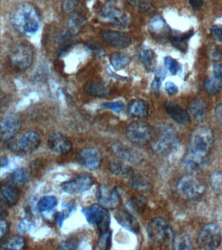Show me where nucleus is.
I'll return each mask as SVG.
<instances>
[{
    "mask_svg": "<svg viewBox=\"0 0 222 250\" xmlns=\"http://www.w3.org/2000/svg\"><path fill=\"white\" fill-rule=\"evenodd\" d=\"M11 22L13 27L20 34L34 35L40 29V15L32 4L21 3L17 5L11 13Z\"/></svg>",
    "mask_w": 222,
    "mask_h": 250,
    "instance_id": "obj_1",
    "label": "nucleus"
},
{
    "mask_svg": "<svg viewBox=\"0 0 222 250\" xmlns=\"http://www.w3.org/2000/svg\"><path fill=\"white\" fill-rule=\"evenodd\" d=\"M152 150L160 156H167L176 149L179 144L178 132L170 125L159 124L154 130Z\"/></svg>",
    "mask_w": 222,
    "mask_h": 250,
    "instance_id": "obj_2",
    "label": "nucleus"
},
{
    "mask_svg": "<svg viewBox=\"0 0 222 250\" xmlns=\"http://www.w3.org/2000/svg\"><path fill=\"white\" fill-rule=\"evenodd\" d=\"M147 233L150 239L161 246L172 244L175 235L170 224L165 219L158 217L153 219L147 226Z\"/></svg>",
    "mask_w": 222,
    "mask_h": 250,
    "instance_id": "obj_3",
    "label": "nucleus"
},
{
    "mask_svg": "<svg viewBox=\"0 0 222 250\" xmlns=\"http://www.w3.org/2000/svg\"><path fill=\"white\" fill-rule=\"evenodd\" d=\"M214 143V136L211 129L205 126L196 128L190 136L189 151L208 156Z\"/></svg>",
    "mask_w": 222,
    "mask_h": 250,
    "instance_id": "obj_4",
    "label": "nucleus"
},
{
    "mask_svg": "<svg viewBox=\"0 0 222 250\" xmlns=\"http://www.w3.org/2000/svg\"><path fill=\"white\" fill-rule=\"evenodd\" d=\"M9 58L15 67L20 70L28 69L34 62V48L28 42L17 43L11 48Z\"/></svg>",
    "mask_w": 222,
    "mask_h": 250,
    "instance_id": "obj_5",
    "label": "nucleus"
},
{
    "mask_svg": "<svg viewBox=\"0 0 222 250\" xmlns=\"http://www.w3.org/2000/svg\"><path fill=\"white\" fill-rule=\"evenodd\" d=\"M177 192L179 196L187 201L200 198L205 192L203 184L192 175H184L177 182Z\"/></svg>",
    "mask_w": 222,
    "mask_h": 250,
    "instance_id": "obj_6",
    "label": "nucleus"
},
{
    "mask_svg": "<svg viewBox=\"0 0 222 250\" xmlns=\"http://www.w3.org/2000/svg\"><path fill=\"white\" fill-rule=\"evenodd\" d=\"M87 222L96 226L100 233L110 230L111 219L108 209L100 204L85 207L81 210Z\"/></svg>",
    "mask_w": 222,
    "mask_h": 250,
    "instance_id": "obj_7",
    "label": "nucleus"
},
{
    "mask_svg": "<svg viewBox=\"0 0 222 250\" xmlns=\"http://www.w3.org/2000/svg\"><path fill=\"white\" fill-rule=\"evenodd\" d=\"M154 136V129L143 121H134L126 129V137L132 144L144 146L151 142Z\"/></svg>",
    "mask_w": 222,
    "mask_h": 250,
    "instance_id": "obj_8",
    "label": "nucleus"
},
{
    "mask_svg": "<svg viewBox=\"0 0 222 250\" xmlns=\"http://www.w3.org/2000/svg\"><path fill=\"white\" fill-rule=\"evenodd\" d=\"M221 242V230L214 224L205 225L198 234V245L202 250L217 249Z\"/></svg>",
    "mask_w": 222,
    "mask_h": 250,
    "instance_id": "obj_9",
    "label": "nucleus"
},
{
    "mask_svg": "<svg viewBox=\"0 0 222 250\" xmlns=\"http://www.w3.org/2000/svg\"><path fill=\"white\" fill-rule=\"evenodd\" d=\"M93 176L89 173H82L61 185L62 190L68 194H79L88 190L94 185Z\"/></svg>",
    "mask_w": 222,
    "mask_h": 250,
    "instance_id": "obj_10",
    "label": "nucleus"
},
{
    "mask_svg": "<svg viewBox=\"0 0 222 250\" xmlns=\"http://www.w3.org/2000/svg\"><path fill=\"white\" fill-rule=\"evenodd\" d=\"M79 163L89 171L100 169L103 162V156L96 148L86 147L81 149L77 155Z\"/></svg>",
    "mask_w": 222,
    "mask_h": 250,
    "instance_id": "obj_11",
    "label": "nucleus"
},
{
    "mask_svg": "<svg viewBox=\"0 0 222 250\" xmlns=\"http://www.w3.org/2000/svg\"><path fill=\"white\" fill-rule=\"evenodd\" d=\"M22 127L20 117L16 113L5 115L1 121V135L3 142L12 141Z\"/></svg>",
    "mask_w": 222,
    "mask_h": 250,
    "instance_id": "obj_12",
    "label": "nucleus"
},
{
    "mask_svg": "<svg viewBox=\"0 0 222 250\" xmlns=\"http://www.w3.org/2000/svg\"><path fill=\"white\" fill-rule=\"evenodd\" d=\"M41 139L40 135L35 131H28L19 139L12 148L24 154H30L36 151L40 147Z\"/></svg>",
    "mask_w": 222,
    "mask_h": 250,
    "instance_id": "obj_13",
    "label": "nucleus"
},
{
    "mask_svg": "<svg viewBox=\"0 0 222 250\" xmlns=\"http://www.w3.org/2000/svg\"><path fill=\"white\" fill-rule=\"evenodd\" d=\"M97 198L99 204L108 210L118 208L121 202L120 193L117 189L104 185L100 186L97 189Z\"/></svg>",
    "mask_w": 222,
    "mask_h": 250,
    "instance_id": "obj_14",
    "label": "nucleus"
},
{
    "mask_svg": "<svg viewBox=\"0 0 222 250\" xmlns=\"http://www.w3.org/2000/svg\"><path fill=\"white\" fill-rule=\"evenodd\" d=\"M101 39L113 48L124 49L131 44L132 39L127 33L121 31L107 30L101 33Z\"/></svg>",
    "mask_w": 222,
    "mask_h": 250,
    "instance_id": "obj_15",
    "label": "nucleus"
},
{
    "mask_svg": "<svg viewBox=\"0 0 222 250\" xmlns=\"http://www.w3.org/2000/svg\"><path fill=\"white\" fill-rule=\"evenodd\" d=\"M48 146L52 152L58 154L69 153L73 148L71 140L60 132L50 134L48 139Z\"/></svg>",
    "mask_w": 222,
    "mask_h": 250,
    "instance_id": "obj_16",
    "label": "nucleus"
},
{
    "mask_svg": "<svg viewBox=\"0 0 222 250\" xmlns=\"http://www.w3.org/2000/svg\"><path fill=\"white\" fill-rule=\"evenodd\" d=\"M207 157L195 152L188 151L182 160L183 167L190 173H198L205 167Z\"/></svg>",
    "mask_w": 222,
    "mask_h": 250,
    "instance_id": "obj_17",
    "label": "nucleus"
},
{
    "mask_svg": "<svg viewBox=\"0 0 222 250\" xmlns=\"http://www.w3.org/2000/svg\"><path fill=\"white\" fill-rule=\"evenodd\" d=\"M112 150L114 155L122 161L129 162L131 164H138L141 162V154L132 148H128L121 144L114 145Z\"/></svg>",
    "mask_w": 222,
    "mask_h": 250,
    "instance_id": "obj_18",
    "label": "nucleus"
},
{
    "mask_svg": "<svg viewBox=\"0 0 222 250\" xmlns=\"http://www.w3.org/2000/svg\"><path fill=\"white\" fill-rule=\"evenodd\" d=\"M113 87L109 83L102 81L88 82L83 87V91L89 96L93 97H105L111 95Z\"/></svg>",
    "mask_w": 222,
    "mask_h": 250,
    "instance_id": "obj_19",
    "label": "nucleus"
},
{
    "mask_svg": "<svg viewBox=\"0 0 222 250\" xmlns=\"http://www.w3.org/2000/svg\"><path fill=\"white\" fill-rule=\"evenodd\" d=\"M102 17L105 19L114 21L115 24L122 28L130 27V20L120 10L116 9L110 5L105 6L102 11Z\"/></svg>",
    "mask_w": 222,
    "mask_h": 250,
    "instance_id": "obj_20",
    "label": "nucleus"
},
{
    "mask_svg": "<svg viewBox=\"0 0 222 250\" xmlns=\"http://www.w3.org/2000/svg\"><path fill=\"white\" fill-rule=\"evenodd\" d=\"M165 109L169 116L178 124L186 125L190 120L188 111L184 110L177 104L167 102L165 104Z\"/></svg>",
    "mask_w": 222,
    "mask_h": 250,
    "instance_id": "obj_21",
    "label": "nucleus"
},
{
    "mask_svg": "<svg viewBox=\"0 0 222 250\" xmlns=\"http://www.w3.org/2000/svg\"><path fill=\"white\" fill-rule=\"evenodd\" d=\"M115 218L118 224L134 233H138L140 228L139 223L133 216L127 211H118L115 214Z\"/></svg>",
    "mask_w": 222,
    "mask_h": 250,
    "instance_id": "obj_22",
    "label": "nucleus"
},
{
    "mask_svg": "<svg viewBox=\"0 0 222 250\" xmlns=\"http://www.w3.org/2000/svg\"><path fill=\"white\" fill-rule=\"evenodd\" d=\"M190 118L195 123H201L205 118L206 107L205 103L202 99L193 100L188 106Z\"/></svg>",
    "mask_w": 222,
    "mask_h": 250,
    "instance_id": "obj_23",
    "label": "nucleus"
},
{
    "mask_svg": "<svg viewBox=\"0 0 222 250\" xmlns=\"http://www.w3.org/2000/svg\"><path fill=\"white\" fill-rule=\"evenodd\" d=\"M149 105L142 99H135L127 107L128 116L135 119H145L149 115Z\"/></svg>",
    "mask_w": 222,
    "mask_h": 250,
    "instance_id": "obj_24",
    "label": "nucleus"
},
{
    "mask_svg": "<svg viewBox=\"0 0 222 250\" xmlns=\"http://www.w3.org/2000/svg\"><path fill=\"white\" fill-rule=\"evenodd\" d=\"M1 194L3 202L8 207L15 206L20 199V190L16 186L10 183L3 184Z\"/></svg>",
    "mask_w": 222,
    "mask_h": 250,
    "instance_id": "obj_25",
    "label": "nucleus"
},
{
    "mask_svg": "<svg viewBox=\"0 0 222 250\" xmlns=\"http://www.w3.org/2000/svg\"><path fill=\"white\" fill-rule=\"evenodd\" d=\"M204 89L210 94L218 93L222 89V72L220 65H216L211 77L207 78L204 83Z\"/></svg>",
    "mask_w": 222,
    "mask_h": 250,
    "instance_id": "obj_26",
    "label": "nucleus"
},
{
    "mask_svg": "<svg viewBox=\"0 0 222 250\" xmlns=\"http://www.w3.org/2000/svg\"><path fill=\"white\" fill-rule=\"evenodd\" d=\"M149 30L153 36L159 39L170 37V31L165 21L161 17L154 18L149 24Z\"/></svg>",
    "mask_w": 222,
    "mask_h": 250,
    "instance_id": "obj_27",
    "label": "nucleus"
},
{
    "mask_svg": "<svg viewBox=\"0 0 222 250\" xmlns=\"http://www.w3.org/2000/svg\"><path fill=\"white\" fill-rule=\"evenodd\" d=\"M128 176L129 177L130 185L133 188L143 191H149L152 188L149 179L142 174L132 169Z\"/></svg>",
    "mask_w": 222,
    "mask_h": 250,
    "instance_id": "obj_28",
    "label": "nucleus"
},
{
    "mask_svg": "<svg viewBox=\"0 0 222 250\" xmlns=\"http://www.w3.org/2000/svg\"><path fill=\"white\" fill-rule=\"evenodd\" d=\"M26 248V241L22 236H13L1 242V250H22Z\"/></svg>",
    "mask_w": 222,
    "mask_h": 250,
    "instance_id": "obj_29",
    "label": "nucleus"
},
{
    "mask_svg": "<svg viewBox=\"0 0 222 250\" xmlns=\"http://www.w3.org/2000/svg\"><path fill=\"white\" fill-rule=\"evenodd\" d=\"M173 249L177 250H189L193 249V244L190 236L186 232H181L175 236L173 241Z\"/></svg>",
    "mask_w": 222,
    "mask_h": 250,
    "instance_id": "obj_30",
    "label": "nucleus"
},
{
    "mask_svg": "<svg viewBox=\"0 0 222 250\" xmlns=\"http://www.w3.org/2000/svg\"><path fill=\"white\" fill-rule=\"evenodd\" d=\"M110 60L115 69L121 70L126 67L130 64L131 58L128 54L116 52L111 55Z\"/></svg>",
    "mask_w": 222,
    "mask_h": 250,
    "instance_id": "obj_31",
    "label": "nucleus"
},
{
    "mask_svg": "<svg viewBox=\"0 0 222 250\" xmlns=\"http://www.w3.org/2000/svg\"><path fill=\"white\" fill-rule=\"evenodd\" d=\"M147 201L145 197L135 196L131 197L126 203L128 208L134 212L141 213L147 207Z\"/></svg>",
    "mask_w": 222,
    "mask_h": 250,
    "instance_id": "obj_32",
    "label": "nucleus"
},
{
    "mask_svg": "<svg viewBox=\"0 0 222 250\" xmlns=\"http://www.w3.org/2000/svg\"><path fill=\"white\" fill-rule=\"evenodd\" d=\"M109 169L111 173L116 176H128L132 171L130 166L126 165L122 162L112 161L110 164Z\"/></svg>",
    "mask_w": 222,
    "mask_h": 250,
    "instance_id": "obj_33",
    "label": "nucleus"
},
{
    "mask_svg": "<svg viewBox=\"0 0 222 250\" xmlns=\"http://www.w3.org/2000/svg\"><path fill=\"white\" fill-rule=\"evenodd\" d=\"M140 58L146 69L148 70H153L155 67V53L148 48H144L140 52Z\"/></svg>",
    "mask_w": 222,
    "mask_h": 250,
    "instance_id": "obj_34",
    "label": "nucleus"
},
{
    "mask_svg": "<svg viewBox=\"0 0 222 250\" xmlns=\"http://www.w3.org/2000/svg\"><path fill=\"white\" fill-rule=\"evenodd\" d=\"M58 199L52 195L42 197L38 203V208L40 212L49 211L55 208L58 205Z\"/></svg>",
    "mask_w": 222,
    "mask_h": 250,
    "instance_id": "obj_35",
    "label": "nucleus"
},
{
    "mask_svg": "<svg viewBox=\"0 0 222 250\" xmlns=\"http://www.w3.org/2000/svg\"><path fill=\"white\" fill-rule=\"evenodd\" d=\"M210 185L216 194L222 196V172H216L210 177Z\"/></svg>",
    "mask_w": 222,
    "mask_h": 250,
    "instance_id": "obj_36",
    "label": "nucleus"
},
{
    "mask_svg": "<svg viewBox=\"0 0 222 250\" xmlns=\"http://www.w3.org/2000/svg\"><path fill=\"white\" fill-rule=\"evenodd\" d=\"M112 245V232L109 231L102 232L99 236L97 242V248L101 250H109Z\"/></svg>",
    "mask_w": 222,
    "mask_h": 250,
    "instance_id": "obj_37",
    "label": "nucleus"
},
{
    "mask_svg": "<svg viewBox=\"0 0 222 250\" xmlns=\"http://www.w3.org/2000/svg\"><path fill=\"white\" fill-rule=\"evenodd\" d=\"M81 7V3L78 0H64L62 3V9L68 15L77 13Z\"/></svg>",
    "mask_w": 222,
    "mask_h": 250,
    "instance_id": "obj_38",
    "label": "nucleus"
},
{
    "mask_svg": "<svg viewBox=\"0 0 222 250\" xmlns=\"http://www.w3.org/2000/svg\"><path fill=\"white\" fill-rule=\"evenodd\" d=\"M11 179L15 184H19V185L24 184L26 181V173L24 169L19 168V169H15L11 174Z\"/></svg>",
    "mask_w": 222,
    "mask_h": 250,
    "instance_id": "obj_39",
    "label": "nucleus"
},
{
    "mask_svg": "<svg viewBox=\"0 0 222 250\" xmlns=\"http://www.w3.org/2000/svg\"><path fill=\"white\" fill-rule=\"evenodd\" d=\"M101 106L104 109H110L114 112L121 113L124 108V103L121 101L112 102V103H103Z\"/></svg>",
    "mask_w": 222,
    "mask_h": 250,
    "instance_id": "obj_40",
    "label": "nucleus"
},
{
    "mask_svg": "<svg viewBox=\"0 0 222 250\" xmlns=\"http://www.w3.org/2000/svg\"><path fill=\"white\" fill-rule=\"evenodd\" d=\"M192 33V31H190V32L186 33V35H183L182 37L173 38L172 39L173 44H174V46L176 47V48H178L179 50L183 52L185 48H186L185 42L192 36V34H191Z\"/></svg>",
    "mask_w": 222,
    "mask_h": 250,
    "instance_id": "obj_41",
    "label": "nucleus"
},
{
    "mask_svg": "<svg viewBox=\"0 0 222 250\" xmlns=\"http://www.w3.org/2000/svg\"><path fill=\"white\" fill-rule=\"evenodd\" d=\"M164 63L165 66L168 68L169 71L173 75L179 72L180 66H179L178 62L174 59L171 58V57H166L164 59Z\"/></svg>",
    "mask_w": 222,
    "mask_h": 250,
    "instance_id": "obj_42",
    "label": "nucleus"
},
{
    "mask_svg": "<svg viewBox=\"0 0 222 250\" xmlns=\"http://www.w3.org/2000/svg\"><path fill=\"white\" fill-rule=\"evenodd\" d=\"M79 246V242L75 239H69L62 242L60 244L58 249L60 250H76Z\"/></svg>",
    "mask_w": 222,
    "mask_h": 250,
    "instance_id": "obj_43",
    "label": "nucleus"
},
{
    "mask_svg": "<svg viewBox=\"0 0 222 250\" xmlns=\"http://www.w3.org/2000/svg\"><path fill=\"white\" fill-rule=\"evenodd\" d=\"M211 34L215 40L222 41V25H214L211 29Z\"/></svg>",
    "mask_w": 222,
    "mask_h": 250,
    "instance_id": "obj_44",
    "label": "nucleus"
},
{
    "mask_svg": "<svg viewBox=\"0 0 222 250\" xmlns=\"http://www.w3.org/2000/svg\"><path fill=\"white\" fill-rule=\"evenodd\" d=\"M10 225L5 218H1V241H3V238L8 233Z\"/></svg>",
    "mask_w": 222,
    "mask_h": 250,
    "instance_id": "obj_45",
    "label": "nucleus"
},
{
    "mask_svg": "<svg viewBox=\"0 0 222 250\" xmlns=\"http://www.w3.org/2000/svg\"><path fill=\"white\" fill-rule=\"evenodd\" d=\"M165 90L169 95H175L178 93V87L172 82H167L165 85Z\"/></svg>",
    "mask_w": 222,
    "mask_h": 250,
    "instance_id": "obj_46",
    "label": "nucleus"
},
{
    "mask_svg": "<svg viewBox=\"0 0 222 250\" xmlns=\"http://www.w3.org/2000/svg\"><path fill=\"white\" fill-rule=\"evenodd\" d=\"M32 224L28 220H22L19 226V230L20 232H27L30 230Z\"/></svg>",
    "mask_w": 222,
    "mask_h": 250,
    "instance_id": "obj_47",
    "label": "nucleus"
},
{
    "mask_svg": "<svg viewBox=\"0 0 222 250\" xmlns=\"http://www.w3.org/2000/svg\"><path fill=\"white\" fill-rule=\"evenodd\" d=\"M88 48H90L93 52H94L95 54L102 55L104 54V50L102 48V46L100 44H99L97 42H90L87 45Z\"/></svg>",
    "mask_w": 222,
    "mask_h": 250,
    "instance_id": "obj_48",
    "label": "nucleus"
},
{
    "mask_svg": "<svg viewBox=\"0 0 222 250\" xmlns=\"http://www.w3.org/2000/svg\"><path fill=\"white\" fill-rule=\"evenodd\" d=\"M140 9L143 11L145 13H151L154 11V7L153 5L149 2L145 1L143 3L140 4Z\"/></svg>",
    "mask_w": 222,
    "mask_h": 250,
    "instance_id": "obj_49",
    "label": "nucleus"
},
{
    "mask_svg": "<svg viewBox=\"0 0 222 250\" xmlns=\"http://www.w3.org/2000/svg\"><path fill=\"white\" fill-rule=\"evenodd\" d=\"M216 120L222 126V104L218 105L215 109Z\"/></svg>",
    "mask_w": 222,
    "mask_h": 250,
    "instance_id": "obj_50",
    "label": "nucleus"
},
{
    "mask_svg": "<svg viewBox=\"0 0 222 250\" xmlns=\"http://www.w3.org/2000/svg\"><path fill=\"white\" fill-rule=\"evenodd\" d=\"M204 0H190L189 3L194 11H198L203 5Z\"/></svg>",
    "mask_w": 222,
    "mask_h": 250,
    "instance_id": "obj_51",
    "label": "nucleus"
},
{
    "mask_svg": "<svg viewBox=\"0 0 222 250\" xmlns=\"http://www.w3.org/2000/svg\"><path fill=\"white\" fill-rule=\"evenodd\" d=\"M161 81V79L155 77V80H154L153 83H152L151 89L155 95H159Z\"/></svg>",
    "mask_w": 222,
    "mask_h": 250,
    "instance_id": "obj_52",
    "label": "nucleus"
},
{
    "mask_svg": "<svg viewBox=\"0 0 222 250\" xmlns=\"http://www.w3.org/2000/svg\"><path fill=\"white\" fill-rule=\"evenodd\" d=\"M54 219L57 224L60 227H61L63 225L64 220V214L62 212H57L54 215Z\"/></svg>",
    "mask_w": 222,
    "mask_h": 250,
    "instance_id": "obj_53",
    "label": "nucleus"
},
{
    "mask_svg": "<svg viewBox=\"0 0 222 250\" xmlns=\"http://www.w3.org/2000/svg\"><path fill=\"white\" fill-rule=\"evenodd\" d=\"M165 75H166V73H165V70L162 68H161L158 70L157 74H156V78H159V79L161 80L165 78Z\"/></svg>",
    "mask_w": 222,
    "mask_h": 250,
    "instance_id": "obj_54",
    "label": "nucleus"
},
{
    "mask_svg": "<svg viewBox=\"0 0 222 250\" xmlns=\"http://www.w3.org/2000/svg\"><path fill=\"white\" fill-rule=\"evenodd\" d=\"M128 2L132 5H140L143 2L147 1V0H128Z\"/></svg>",
    "mask_w": 222,
    "mask_h": 250,
    "instance_id": "obj_55",
    "label": "nucleus"
},
{
    "mask_svg": "<svg viewBox=\"0 0 222 250\" xmlns=\"http://www.w3.org/2000/svg\"><path fill=\"white\" fill-rule=\"evenodd\" d=\"M8 164V160L7 159V158L5 157H1V167H6Z\"/></svg>",
    "mask_w": 222,
    "mask_h": 250,
    "instance_id": "obj_56",
    "label": "nucleus"
}]
</instances>
